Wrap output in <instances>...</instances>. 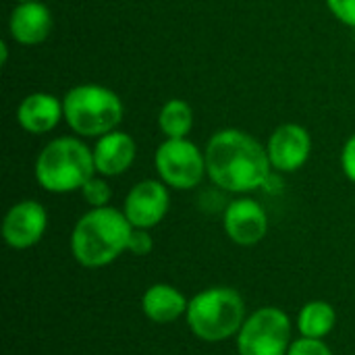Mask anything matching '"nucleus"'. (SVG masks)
I'll use <instances>...</instances> for the list:
<instances>
[{"label": "nucleus", "instance_id": "20e7f679", "mask_svg": "<svg viewBox=\"0 0 355 355\" xmlns=\"http://www.w3.org/2000/svg\"><path fill=\"white\" fill-rule=\"evenodd\" d=\"M35 181L50 193L81 191L96 175L94 152L77 137H56L35 160Z\"/></svg>", "mask_w": 355, "mask_h": 355}, {"label": "nucleus", "instance_id": "dca6fc26", "mask_svg": "<svg viewBox=\"0 0 355 355\" xmlns=\"http://www.w3.org/2000/svg\"><path fill=\"white\" fill-rule=\"evenodd\" d=\"M337 324V312L333 304L324 300H312L304 304V308L297 314V331L300 337L308 339H324L335 331Z\"/></svg>", "mask_w": 355, "mask_h": 355}, {"label": "nucleus", "instance_id": "a211bd4d", "mask_svg": "<svg viewBox=\"0 0 355 355\" xmlns=\"http://www.w3.org/2000/svg\"><path fill=\"white\" fill-rule=\"evenodd\" d=\"M81 196L83 200L92 206V208H104L108 206L110 198H112V189L108 185V181L104 177H92L83 187H81Z\"/></svg>", "mask_w": 355, "mask_h": 355}, {"label": "nucleus", "instance_id": "0eeeda50", "mask_svg": "<svg viewBox=\"0 0 355 355\" xmlns=\"http://www.w3.org/2000/svg\"><path fill=\"white\" fill-rule=\"evenodd\" d=\"M160 181L173 189H193L202 183L206 173V156L187 137L166 139L158 146L154 156Z\"/></svg>", "mask_w": 355, "mask_h": 355}, {"label": "nucleus", "instance_id": "6ab92c4d", "mask_svg": "<svg viewBox=\"0 0 355 355\" xmlns=\"http://www.w3.org/2000/svg\"><path fill=\"white\" fill-rule=\"evenodd\" d=\"M287 355H335L333 349L324 343V339H308L300 337L291 343Z\"/></svg>", "mask_w": 355, "mask_h": 355}, {"label": "nucleus", "instance_id": "2eb2a0df", "mask_svg": "<svg viewBox=\"0 0 355 355\" xmlns=\"http://www.w3.org/2000/svg\"><path fill=\"white\" fill-rule=\"evenodd\" d=\"M189 300L173 285L156 283L141 295V312L154 324H173L187 314Z\"/></svg>", "mask_w": 355, "mask_h": 355}, {"label": "nucleus", "instance_id": "f8f14e48", "mask_svg": "<svg viewBox=\"0 0 355 355\" xmlns=\"http://www.w3.org/2000/svg\"><path fill=\"white\" fill-rule=\"evenodd\" d=\"M50 29H52L50 8L37 0L19 2L10 12L8 31L17 44H23V46L42 44L50 35Z\"/></svg>", "mask_w": 355, "mask_h": 355}, {"label": "nucleus", "instance_id": "4468645a", "mask_svg": "<svg viewBox=\"0 0 355 355\" xmlns=\"http://www.w3.org/2000/svg\"><path fill=\"white\" fill-rule=\"evenodd\" d=\"M60 119H64L62 100H58L52 94H44V92L25 96L17 108L19 125L27 133H33V135H44V133L52 131Z\"/></svg>", "mask_w": 355, "mask_h": 355}, {"label": "nucleus", "instance_id": "412c9836", "mask_svg": "<svg viewBox=\"0 0 355 355\" xmlns=\"http://www.w3.org/2000/svg\"><path fill=\"white\" fill-rule=\"evenodd\" d=\"M327 6L341 23L355 27V0H327Z\"/></svg>", "mask_w": 355, "mask_h": 355}, {"label": "nucleus", "instance_id": "423d86ee", "mask_svg": "<svg viewBox=\"0 0 355 355\" xmlns=\"http://www.w3.org/2000/svg\"><path fill=\"white\" fill-rule=\"evenodd\" d=\"M291 343V320L275 306L258 308L248 314L237 333L239 355H287Z\"/></svg>", "mask_w": 355, "mask_h": 355}, {"label": "nucleus", "instance_id": "b1692460", "mask_svg": "<svg viewBox=\"0 0 355 355\" xmlns=\"http://www.w3.org/2000/svg\"><path fill=\"white\" fill-rule=\"evenodd\" d=\"M17 2H29V0H17Z\"/></svg>", "mask_w": 355, "mask_h": 355}, {"label": "nucleus", "instance_id": "5701e85b", "mask_svg": "<svg viewBox=\"0 0 355 355\" xmlns=\"http://www.w3.org/2000/svg\"><path fill=\"white\" fill-rule=\"evenodd\" d=\"M0 54H2V64H6V56H8V46H6V42L0 44Z\"/></svg>", "mask_w": 355, "mask_h": 355}, {"label": "nucleus", "instance_id": "7ed1b4c3", "mask_svg": "<svg viewBox=\"0 0 355 355\" xmlns=\"http://www.w3.org/2000/svg\"><path fill=\"white\" fill-rule=\"evenodd\" d=\"M248 318L245 302L233 287H208L189 300L185 314L189 331L204 343L237 337Z\"/></svg>", "mask_w": 355, "mask_h": 355}, {"label": "nucleus", "instance_id": "ddd939ff", "mask_svg": "<svg viewBox=\"0 0 355 355\" xmlns=\"http://www.w3.org/2000/svg\"><path fill=\"white\" fill-rule=\"evenodd\" d=\"M92 152H94V164H96L98 175L119 177L125 171H129V166L133 164L137 148L129 133L114 129V131L98 137Z\"/></svg>", "mask_w": 355, "mask_h": 355}, {"label": "nucleus", "instance_id": "f03ea898", "mask_svg": "<svg viewBox=\"0 0 355 355\" xmlns=\"http://www.w3.org/2000/svg\"><path fill=\"white\" fill-rule=\"evenodd\" d=\"M131 233L133 227L123 210L92 208L73 227L71 254L83 268H104L127 252Z\"/></svg>", "mask_w": 355, "mask_h": 355}, {"label": "nucleus", "instance_id": "9b49d317", "mask_svg": "<svg viewBox=\"0 0 355 355\" xmlns=\"http://www.w3.org/2000/svg\"><path fill=\"white\" fill-rule=\"evenodd\" d=\"M270 164L279 173H295L300 171L312 152V137L306 127L287 123L272 131L266 146Z\"/></svg>", "mask_w": 355, "mask_h": 355}, {"label": "nucleus", "instance_id": "9d476101", "mask_svg": "<svg viewBox=\"0 0 355 355\" xmlns=\"http://www.w3.org/2000/svg\"><path fill=\"white\" fill-rule=\"evenodd\" d=\"M227 237L241 248L258 245L268 233V216L260 202L252 198L233 200L223 216Z\"/></svg>", "mask_w": 355, "mask_h": 355}, {"label": "nucleus", "instance_id": "aec40b11", "mask_svg": "<svg viewBox=\"0 0 355 355\" xmlns=\"http://www.w3.org/2000/svg\"><path fill=\"white\" fill-rule=\"evenodd\" d=\"M154 248V241H152V235L148 229H133L131 237H129V248L127 252L137 256V258H144L152 252Z\"/></svg>", "mask_w": 355, "mask_h": 355}, {"label": "nucleus", "instance_id": "6e6552de", "mask_svg": "<svg viewBox=\"0 0 355 355\" xmlns=\"http://www.w3.org/2000/svg\"><path fill=\"white\" fill-rule=\"evenodd\" d=\"M171 196L162 181L146 179L133 185L125 198L123 212L133 229H154L168 212Z\"/></svg>", "mask_w": 355, "mask_h": 355}, {"label": "nucleus", "instance_id": "1a4fd4ad", "mask_svg": "<svg viewBox=\"0 0 355 355\" xmlns=\"http://www.w3.org/2000/svg\"><path fill=\"white\" fill-rule=\"evenodd\" d=\"M48 229V212L35 200H23L8 208L2 220V239L12 250L37 245Z\"/></svg>", "mask_w": 355, "mask_h": 355}, {"label": "nucleus", "instance_id": "4be33fe9", "mask_svg": "<svg viewBox=\"0 0 355 355\" xmlns=\"http://www.w3.org/2000/svg\"><path fill=\"white\" fill-rule=\"evenodd\" d=\"M341 166H343L345 177L355 183V133L345 141V146H343V152H341Z\"/></svg>", "mask_w": 355, "mask_h": 355}, {"label": "nucleus", "instance_id": "f257e3e1", "mask_svg": "<svg viewBox=\"0 0 355 355\" xmlns=\"http://www.w3.org/2000/svg\"><path fill=\"white\" fill-rule=\"evenodd\" d=\"M204 156L212 183L233 193H250L264 187L272 168L266 148L239 129L216 131Z\"/></svg>", "mask_w": 355, "mask_h": 355}, {"label": "nucleus", "instance_id": "39448f33", "mask_svg": "<svg viewBox=\"0 0 355 355\" xmlns=\"http://www.w3.org/2000/svg\"><path fill=\"white\" fill-rule=\"evenodd\" d=\"M64 121L81 137H102L119 127L123 121L121 98L96 83H81L71 87L62 98Z\"/></svg>", "mask_w": 355, "mask_h": 355}, {"label": "nucleus", "instance_id": "f3484780", "mask_svg": "<svg viewBox=\"0 0 355 355\" xmlns=\"http://www.w3.org/2000/svg\"><path fill=\"white\" fill-rule=\"evenodd\" d=\"M158 127L166 135V139H181L193 127V110L185 100L173 98L168 100L158 114Z\"/></svg>", "mask_w": 355, "mask_h": 355}]
</instances>
